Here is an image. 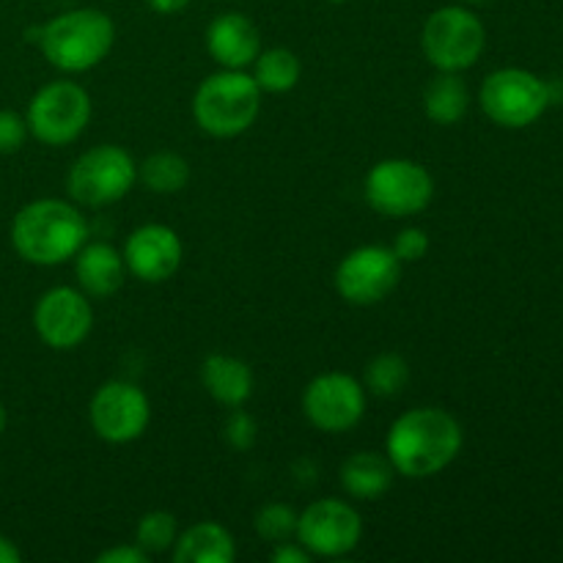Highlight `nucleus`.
I'll list each match as a JSON object with an SVG mask.
<instances>
[{
  "label": "nucleus",
  "mask_w": 563,
  "mask_h": 563,
  "mask_svg": "<svg viewBox=\"0 0 563 563\" xmlns=\"http://www.w3.org/2000/svg\"><path fill=\"white\" fill-rule=\"evenodd\" d=\"M462 443V423L449 410L412 407L390 423L385 434V456L394 465L396 476L423 482L454 465Z\"/></svg>",
  "instance_id": "obj_1"
},
{
  "label": "nucleus",
  "mask_w": 563,
  "mask_h": 563,
  "mask_svg": "<svg viewBox=\"0 0 563 563\" xmlns=\"http://www.w3.org/2000/svg\"><path fill=\"white\" fill-rule=\"evenodd\" d=\"M9 240L22 262L33 267H58L71 262L88 242V220L75 201L36 198L14 214Z\"/></svg>",
  "instance_id": "obj_2"
},
{
  "label": "nucleus",
  "mask_w": 563,
  "mask_h": 563,
  "mask_svg": "<svg viewBox=\"0 0 563 563\" xmlns=\"http://www.w3.org/2000/svg\"><path fill=\"white\" fill-rule=\"evenodd\" d=\"M33 38L49 66L64 75H82L108 58L115 44V25L102 9L82 5L47 20Z\"/></svg>",
  "instance_id": "obj_3"
},
{
  "label": "nucleus",
  "mask_w": 563,
  "mask_h": 563,
  "mask_svg": "<svg viewBox=\"0 0 563 563\" xmlns=\"http://www.w3.org/2000/svg\"><path fill=\"white\" fill-rule=\"evenodd\" d=\"M262 113V88L245 69H220L203 77L192 93V119L209 137L242 135Z\"/></svg>",
  "instance_id": "obj_4"
},
{
  "label": "nucleus",
  "mask_w": 563,
  "mask_h": 563,
  "mask_svg": "<svg viewBox=\"0 0 563 563\" xmlns=\"http://www.w3.org/2000/svg\"><path fill=\"white\" fill-rule=\"evenodd\" d=\"M487 47V27L471 5H440L421 27L423 58L438 71H465Z\"/></svg>",
  "instance_id": "obj_5"
},
{
  "label": "nucleus",
  "mask_w": 563,
  "mask_h": 563,
  "mask_svg": "<svg viewBox=\"0 0 563 563\" xmlns=\"http://www.w3.org/2000/svg\"><path fill=\"white\" fill-rule=\"evenodd\" d=\"M137 185V163L119 143H99L82 152L66 174V190L77 207H110Z\"/></svg>",
  "instance_id": "obj_6"
},
{
  "label": "nucleus",
  "mask_w": 563,
  "mask_h": 563,
  "mask_svg": "<svg viewBox=\"0 0 563 563\" xmlns=\"http://www.w3.org/2000/svg\"><path fill=\"white\" fill-rule=\"evenodd\" d=\"M363 196L385 218H416L432 203L434 179L418 159L388 157L368 168Z\"/></svg>",
  "instance_id": "obj_7"
},
{
  "label": "nucleus",
  "mask_w": 563,
  "mask_h": 563,
  "mask_svg": "<svg viewBox=\"0 0 563 563\" xmlns=\"http://www.w3.org/2000/svg\"><path fill=\"white\" fill-rule=\"evenodd\" d=\"M91 113V93L80 82L53 80L27 102V132L44 146H69L86 132Z\"/></svg>",
  "instance_id": "obj_8"
},
{
  "label": "nucleus",
  "mask_w": 563,
  "mask_h": 563,
  "mask_svg": "<svg viewBox=\"0 0 563 563\" xmlns=\"http://www.w3.org/2000/svg\"><path fill=\"white\" fill-rule=\"evenodd\" d=\"M478 102L489 121L506 130H522L542 119L550 108L548 80L520 66L495 69L484 77Z\"/></svg>",
  "instance_id": "obj_9"
},
{
  "label": "nucleus",
  "mask_w": 563,
  "mask_h": 563,
  "mask_svg": "<svg viewBox=\"0 0 563 563\" xmlns=\"http://www.w3.org/2000/svg\"><path fill=\"white\" fill-rule=\"evenodd\" d=\"M93 434L110 445L135 443L152 423V401L130 379H108L99 385L88 405Z\"/></svg>",
  "instance_id": "obj_10"
},
{
  "label": "nucleus",
  "mask_w": 563,
  "mask_h": 563,
  "mask_svg": "<svg viewBox=\"0 0 563 563\" xmlns=\"http://www.w3.org/2000/svg\"><path fill=\"white\" fill-rule=\"evenodd\" d=\"M405 264L388 245H361L346 253L333 275L335 291L344 302L357 308L388 300L401 280Z\"/></svg>",
  "instance_id": "obj_11"
},
{
  "label": "nucleus",
  "mask_w": 563,
  "mask_h": 563,
  "mask_svg": "<svg viewBox=\"0 0 563 563\" xmlns=\"http://www.w3.org/2000/svg\"><path fill=\"white\" fill-rule=\"evenodd\" d=\"M368 390L346 372L317 374L302 390V416L324 434H341L355 429L366 416Z\"/></svg>",
  "instance_id": "obj_12"
},
{
  "label": "nucleus",
  "mask_w": 563,
  "mask_h": 563,
  "mask_svg": "<svg viewBox=\"0 0 563 563\" xmlns=\"http://www.w3.org/2000/svg\"><path fill=\"white\" fill-rule=\"evenodd\" d=\"M295 539L313 559H341L361 544L363 517L341 498L313 500L297 517Z\"/></svg>",
  "instance_id": "obj_13"
},
{
  "label": "nucleus",
  "mask_w": 563,
  "mask_h": 563,
  "mask_svg": "<svg viewBox=\"0 0 563 563\" xmlns=\"http://www.w3.org/2000/svg\"><path fill=\"white\" fill-rule=\"evenodd\" d=\"M33 330L49 350H77L93 330L91 300L77 286H53L33 306Z\"/></svg>",
  "instance_id": "obj_14"
},
{
  "label": "nucleus",
  "mask_w": 563,
  "mask_h": 563,
  "mask_svg": "<svg viewBox=\"0 0 563 563\" xmlns=\"http://www.w3.org/2000/svg\"><path fill=\"white\" fill-rule=\"evenodd\" d=\"M121 253L132 278L143 284H165L179 273L185 245L170 225L143 223L126 236Z\"/></svg>",
  "instance_id": "obj_15"
},
{
  "label": "nucleus",
  "mask_w": 563,
  "mask_h": 563,
  "mask_svg": "<svg viewBox=\"0 0 563 563\" xmlns=\"http://www.w3.org/2000/svg\"><path fill=\"white\" fill-rule=\"evenodd\" d=\"M207 53L220 69H247L262 53V31L256 22L240 11L214 16L203 33Z\"/></svg>",
  "instance_id": "obj_16"
},
{
  "label": "nucleus",
  "mask_w": 563,
  "mask_h": 563,
  "mask_svg": "<svg viewBox=\"0 0 563 563\" xmlns=\"http://www.w3.org/2000/svg\"><path fill=\"white\" fill-rule=\"evenodd\" d=\"M75 280L77 289L86 291L88 297H113L126 280L124 253L110 242H86L75 253Z\"/></svg>",
  "instance_id": "obj_17"
},
{
  "label": "nucleus",
  "mask_w": 563,
  "mask_h": 563,
  "mask_svg": "<svg viewBox=\"0 0 563 563\" xmlns=\"http://www.w3.org/2000/svg\"><path fill=\"white\" fill-rule=\"evenodd\" d=\"M201 385L218 405L231 410V407H245L256 388V377L242 357L218 352L201 363Z\"/></svg>",
  "instance_id": "obj_18"
},
{
  "label": "nucleus",
  "mask_w": 563,
  "mask_h": 563,
  "mask_svg": "<svg viewBox=\"0 0 563 563\" xmlns=\"http://www.w3.org/2000/svg\"><path fill=\"white\" fill-rule=\"evenodd\" d=\"M396 471L379 451H355L339 467V484L350 498L379 500L394 487Z\"/></svg>",
  "instance_id": "obj_19"
},
{
  "label": "nucleus",
  "mask_w": 563,
  "mask_h": 563,
  "mask_svg": "<svg viewBox=\"0 0 563 563\" xmlns=\"http://www.w3.org/2000/svg\"><path fill=\"white\" fill-rule=\"evenodd\" d=\"M170 555L176 563H231L236 559V542L229 528L203 520L179 533Z\"/></svg>",
  "instance_id": "obj_20"
},
{
  "label": "nucleus",
  "mask_w": 563,
  "mask_h": 563,
  "mask_svg": "<svg viewBox=\"0 0 563 563\" xmlns=\"http://www.w3.org/2000/svg\"><path fill=\"white\" fill-rule=\"evenodd\" d=\"M471 108V91L460 71H438L423 88V113L432 124H460Z\"/></svg>",
  "instance_id": "obj_21"
},
{
  "label": "nucleus",
  "mask_w": 563,
  "mask_h": 563,
  "mask_svg": "<svg viewBox=\"0 0 563 563\" xmlns=\"http://www.w3.org/2000/svg\"><path fill=\"white\" fill-rule=\"evenodd\" d=\"M251 77L262 88V93H289L302 77L300 58L289 47L262 49L251 64Z\"/></svg>",
  "instance_id": "obj_22"
},
{
  "label": "nucleus",
  "mask_w": 563,
  "mask_h": 563,
  "mask_svg": "<svg viewBox=\"0 0 563 563\" xmlns=\"http://www.w3.org/2000/svg\"><path fill=\"white\" fill-rule=\"evenodd\" d=\"M192 179L190 163L176 152H154L137 163V181L154 196H176Z\"/></svg>",
  "instance_id": "obj_23"
},
{
  "label": "nucleus",
  "mask_w": 563,
  "mask_h": 563,
  "mask_svg": "<svg viewBox=\"0 0 563 563\" xmlns=\"http://www.w3.org/2000/svg\"><path fill=\"white\" fill-rule=\"evenodd\" d=\"M363 388L379 399H394L410 383V363L399 352H379L363 368Z\"/></svg>",
  "instance_id": "obj_24"
},
{
  "label": "nucleus",
  "mask_w": 563,
  "mask_h": 563,
  "mask_svg": "<svg viewBox=\"0 0 563 563\" xmlns=\"http://www.w3.org/2000/svg\"><path fill=\"white\" fill-rule=\"evenodd\" d=\"M176 539H179V526L176 517L165 509L146 511L135 526V544H141L148 555L168 553L174 550Z\"/></svg>",
  "instance_id": "obj_25"
},
{
  "label": "nucleus",
  "mask_w": 563,
  "mask_h": 563,
  "mask_svg": "<svg viewBox=\"0 0 563 563\" xmlns=\"http://www.w3.org/2000/svg\"><path fill=\"white\" fill-rule=\"evenodd\" d=\"M297 517H300V511L291 509L289 504H267L253 517V528L269 544L289 542L297 537Z\"/></svg>",
  "instance_id": "obj_26"
},
{
  "label": "nucleus",
  "mask_w": 563,
  "mask_h": 563,
  "mask_svg": "<svg viewBox=\"0 0 563 563\" xmlns=\"http://www.w3.org/2000/svg\"><path fill=\"white\" fill-rule=\"evenodd\" d=\"M223 440L234 451H251L258 440V423L242 407H231L229 418L223 423Z\"/></svg>",
  "instance_id": "obj_27"
},
{
  "label": "nucleus",
  "mask_w": 563,
  "mask_h": 563,
  "mask_svg": "<svg viewBox=\"0 0 563 563\" xmlns=\"http://www.w3.org/2000/svg\"><path fill=\"white\" fill-rule=\"evenodd\" d=\"M429 247H432V240H429L427 231L418 229V225H407V229H401L399 234H396L390 251L396 253V258H399L401 264H416L427 256Z\"/></svg>",
  "instance_id": "obj_28"
},
{
  "label": "nucleus",
  "mask_w": 563,
  "mask_h": 563,
  "mask_svg": "<svg viewBox=\"0 0 563 563\" xmlns=\"http://www.w3.org/2000/svg\"><path fill=\"white\" fill-rule=\"evenodd\" d=\"M27 121L16 110H0V157L16 154L27 141Z\"/></svg>",
  "instance_id": "obj_29"
},
{
  "label": "nucleus",
  "mask_w": 563,
  "mask_h": 563,
  "mask_svg": "<svg viewBox=\"0 0 563 563\" xmlns=\"http://www.w3.org/2000/svg\"><path fill=\"white\" fill-rule=\"evenodd\" d=\"M148 553L141 544H113L97 555V563H146Z\"/></svg>",
  "instance_id": "obj_30"
},
{
  "label": "nucleus",
  "mask_w": 563,
  "mask_h": 563,
  "mask_svg": "<svg viewBox=\"0 0 563 563\" xmlns=\"http://www.w3.org/2000/svg\"><path fill=\"white\" fill-rule=\"evenodd\" d=\"M269 561L273 563H311L313 555L302 548L297 539H289V542L273 544V553H269Z\"/></svg>",
  "instance_id": "obj_31"
},
{
  "label": "nucleus",
  "mask_w": 563,
  "mask_h": 563,
  "mask_svg": "<svg viewBox=\"0 0 563 563\" xmlns=\"http://www.w3.org/2000/svg\"><path fill=\"white\" fill-rule=\"evenodd\" d=\"M148 9L157 11V14H179L190 5V0H146Z\"/></svg>",
  "instance_id": "obj_32"
},
{
  "label": "nucleus",
  "mask_w": 563,
  "mask_h": 563,
  "mask_svg": "<svg viewBox=\"0 0 563 563\" xmlns=\"http://www.w3.org/2000/svg\"><path fill=\"white\" fill-rule=\"evenodd\" d=\"M20 561H22V553L20 548H16L14 539L0 533V563H20Z\"/></svg>",
  "instance_id": "obj_33"
},
{
  "label": "nucleus",
  "mask_w": 563,
  "mask_h": 563,
  "mask_svg": "<svg viewBox=\"0 0 563 563\" xmlns=\"http://www.w3.org/2000/svg\"><path fill=\"white\" fill-rule=\"evenodd\" d=\"M5 427H9V412H5V405L0 401V434L5 432Z\"/></svg>",
  "instance_id": "obj_34"
},
{
  "label": "nucleus",
  "mask_w": 563,
  "mask_h": 563,
  "mask_svg": "<svg viewBox=\"0 0 563 563\" xmlns=\"http://www.w3.org/2000/svg\"><path fill=\"white\" fill-rule=\"evenodd\" d=\"M462 3H465V5H482V3H487V0H462Z\"/></svg>",
  "instance_id": "obj_35"
}]
</instances>
